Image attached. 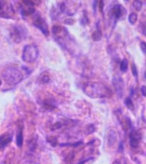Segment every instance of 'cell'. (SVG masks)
Masks as SVG:
<instances>
[{
  "mask_svg": "<svg viewBox=\"0 0 146 164\" xmlns=\"http://www.w3.org/2000/svg\"><path fill=\"white\" fill-rule=\"evenodd\" d=\"M21 15H22V16L29 15H31V14H34V13H35V9H34L33 6L26 5L25 7H21Z\"/></svg>",
  "mask_w": 146,
  "mask_h": 164,
  "instance_id": "obj_12",
  "label": "cell"
},
{
  "mask_svg": "<svg viewBox=\"0 0 146 164\" xmlns=\"http://www.w3.org/2000/svg\"><path fill=\"white\" fill-rule=\"evenodd\" d=\"M140 48H141L142 51H143L144 54H146V43L145 42H141V43H140Z\"/></svg>",
  "mask_w": 146,
  "mask_h": 164,
  "instance_id": "obj_23",
  "label": "cell"
},
{
  "mask_svg": "<svg viewBox=\"0 0 146 164\" xmlns=\"http://www.w3.org/2000/svg\"><path fill=\"white\" fill-rule=\"evenodd\" d=\"M127 66H128V63H127V60L123 59L122 62L121 63V70L122 72H126L127 70Z\"/></svg>",
  "mask_w": 146,
  "mask_h": 164,
  "instance_id": "obj_18",
  "label": "cell"
},
{
  "mask_svg": "<svg viewBox=\"0 0 146 164\" xmlns=\"http://www.w3.org/2000/svg\"><path fill=\"white\" fill-rule=\"evenodd\" d=\"M39 56V49L36 45H26L22 51L21 58L28 63H34Z\"/></svg>",
  "mask_w": 146,
  "mask_h": 164,
  "instance_id": "obj_4",
  "label": "cell"
},
{
  "mask_svg": "<svg viewBox=\"0 0 146 164\" xmlns=\"http://www.w3.org/2000/svg\"><path fill=\"white\" fill-rule=\"evenodd\" d=\"M141 92H142V94H143V96L146 97V86L145 85H143V86L141 87Z\"/></svg>",
  "mask_w": 146,
  "mask_h": 164,
  "instance_id": "obj_25",
  "label": "cell"
},
{
  "mask_svg": "<svg viewBox=\"0 0 146 164\" xmlns=\"http://www.w3.org/2000/svg\"><path fill=\"white\" fill-rule=\"evenodd\" d=\"M132 75H134V77H138V70H137L136 65L134 63L132 64Z\"/></svg>",
  "mask_w": 146,
  "mask_h": 164,
  "instance_id": "obj_22",
  "label": "cell"
},
{
  "mask_svg": "<svg viewBox=\"0 0 146 164\" xmlns=\"http://www.w3.org/2000/svg\"><path fill=\"white\" fill-rule=\"evenodd\" d=\"M52 34L54 36L56 41L63 48L67 47L68 40L69 39V34L65 27H60V26H54L52 27Z\"/></svg>",
  "mask_w": 146,
  "mask_h": 164,
  "instance_id": "obj_3",
  "label": "cell"
},
{
  "mask_svg": "<svg viewBox=\"0 0 146 164\" xmlns=\"http://www.w3.org/2000/svg\"><path fill=\"white\" fill-rule=\"evenodd\" d=\"M27 32L22 26H15L12 27L10 32V36L12 40L17 43L24 40L27 37Z\"/></svg>",
  "mask_w": 146,
  "mask_h": 164,
  "instance_id": "obj_5",
  "label": "cell"
},
{
  "mask_svg": "<svg viewBox=\"0 0 146 164\" xmlns=\"http://www.w3.org/2000/svg\"><path fill=\"white\" fill-rule=\"evenodd\" d=\"M138 20V15H137L136 13H131L130 15H129V17H128V21H129V22L131 23V24H135V22Z\"/></svg>",
  "mask_w": 146,
  "mask_h": 164,
  "instance_id": "obj_16",
  "label": "cell"
},
{
  "mask_svg": "<svg viewBox=\"0 0 146 164\" xmlns=\"http://www.w3.org/2000/svg\"><path fill=\"white\" fill-rule=\"evenodd\" d=\"M112 164H121V162L120 161H118V160H116L115 162H113V163Z\"/></svg>",
  "mask_w": 146,
  "mask_h": 164,
  "instance_id": "obj_26",
  "label": "cell"
},
{
  "mask_svg": "<svg viewBox=\"0 0 146 164\" xmlns=\"http://www.w3.org/2000/svg\"><path fill=\"white\" fill-rule=\"evenodd\" d=\"M145 78H146V73H145Z\"/></svg>",
  "mask_w": 146,
  "mask_h": 164,
  "instance_id": "obj_28",
  "label": "cell"
},
{
  "mask_svg": "<svg viewBox=\"0 0 146 164\" xmlns=\"http://www.w3.org/2000/svg\"><path fill=\"white\" fill-rule=\"evenodd\" d=\"M140 27H141L142 34L144 35V36H146V24H144V23H142Z\"/></svg>",
  "mask_w": 146,
  "mask_h": 164,
  "instance_id": "obj_24",
  "label": "cell"
},
{
  "mask_svg": "<svg viewBox=\"0 0 146 164\" xmlns=\"http://www.w3.org/2000/svg\"><path fill=\"white\" fill-rule=\"evenodd\" d=\"M125 105H126V107L129 109H131V110L134 109V106H133V104H132V101L130 98H126V99H125Z\"/></svg>",
  "mask_w": 146,
  "mask_h": 164,
  "instance_id": "obj_17",
  "label": "cell"
},
{
  "mask_svg": "<svg viewBox=\"0 0 146 164\" xmlns=\"http://www.w3.org/2000/svg\"><path fill=\"white\" fill-rule=\"evenodd\" d=\"M91 38L94 41H98L99 40H101L102 38V32L101 30L97 29L95 32L92 33V35H91Z\"/></svg>",
  "mask_w": 146,
  "mask_h": 164,
  "instance_id": "obj_15",
  "label": "cell"
},
{
  "mask_svg": "<svg viewBox=\"0 0 146 164\" xmlns=\"http://www.w3.org/2000/svg\"><path fill=\"white\" fill-rule=\"evenodd\" d=\"M12 140V136L11 135H2L0 136V150L4 149L7 144Z\"/></svg>",
  "mask_w": 146,
  "mask_h": 164,
  "instance_id": "obj_10",
  "label": "cell"
},
{
  "mask_svg": "<svg viewBox=\"0 0 146 164\" xmlns=\"http://www.w3.org/2000/svg\"><path fill=\"white\" fill-rule=\"evenodd\" d=\"M23 144V129L22 127L18 129V133L16 135V144L18 147H21Z\"/></svg>",
  "mask_w": 146,
  "mask_h": 164,
  "instance_id": "obj_13",
  "label": "cell"
},
{
  "mask_svg": "<svg viewBox=\"0 0 146 164\" xmlns=\"http://www.w3.org/2000/svg\"><path fill=\"white\" fill-rule=\"evenodd\" d=\"M113 85L114 88L116 90V93L119 97H122V93H123V88H124V83H123V80L120 76H114L113 78Z\"/></svg>",
  "mask_w": 146,
  "mask_h": 164,
  "instance_id": "obj_8",
  "label": "cell"
},
{
  "mask_svg": "<svg viewBox=\"0 0 146 164\" xmlns=\"http://www.w3.org/2000/svg\"><path fill=\"white\" fill-rule=\"evenodd\" d=\"M0 85H1V80H0Z\"/></svg>",
  "mask_w": 146,
  "mask_h": 164,
  "instance_id": "obj_27",
  "label": "cell"
},
{
  "mask_svg": "<svg viewBox=\"0 0 146 164\" xmlns=\"http://www.w3.org/2000/svg\"><path fill=\"white\" fill-rule=\"evenodd\" d=\"M1 77L6 83L11 85L19 84L24 79L21 71L14 67H8L5 69L1 74Z\"/></svg>",
  "mask_w": 146,
  "mask_h": 164,
  "instance_id": "obj_2",
  "label": "cell"
},
{
  "mask_svg": "<svg viewBox=\"0 0 146 164\" xmlns=\"http://www.w3.org/2000/svg\"><path fill=\"white\" fill-rule=\"evenodd\" d=\"M107 139H108V144H109L110 146L114 145V144H116V140H117V133H116V132L115 130L110 131V133H108Z\"/></svg>",
  "mask_w": 146,
  "mask_h": 164,
  "instance_id": "obj_11",
  "label": "cell"
},
{
  "mask_svg": "<svg viewBox=\"0 0 146 164\" xmlns=\"http://www.w3.org/2000/svg\"><path fill=\"white\" fill-rule=\"evenodd\" d=\"M47 141L51 144V145L53 146H56V143H57V139L54 138V137H51V138H47Z\"/></svg>",
  "mask_w": 146,
  "mask_h": 164,
  "instance_id": "obj_21",
  "label": "cell"
},
{
  "mask_svg": "<svg viewBox=\"0 0 146 164\" xmlns=\"http://www.w3.org/2000/svg\"><path fill=\"white\" fill-rule=\"evenodd\" d=\"M142 139V135L140 132L138 130H132L129 134V140H130V145L132 148H137L139 145V142Z\"/></svg>",
  "mask_w": 146,
  "mask_h": 164,
  "instance_id": "obj_7",
  "label": "cell"
},
{
  "mask_svg": "<svg viewBox=\"0 0 146 164\" xmlns=\"http://www.w3.org/2000/svg\"><path fill=\"white\" fill-rule=\"evenodd\" d=\"M33 25L35 26L38 29H40L42 32V34L46 36L49 35V28H48V25L46 23V20L44 19V17L37 13L34 14V19H33Z\"/></svg>",
  "mask_w": 146,
  "mask_h": 164,
  "instance_id": "obj_6",
  "label": "cell"
},
{
  "mask_svg": "<svg viewBox=\"0 0 146 164\" xmlns=\"http://www.w3.org/2000/svg\"><path fill=\"white\" fill-rule=\"evenodd\" d=\"M132 5H133V7L135 8V10H136L137 11H139V10L142 9L143 4H142V2H140V1H134Z\"/></svg>",
  "mask_w": 146,
  "mask_h": 164,
  "instance_id": "obj_19",
  "label": "cell"
},
{
  "mask_svg": "<svg viewBox=\"0 0 146 164\" xmlns=\"http://www.w3.org/2000/svg\"><path fill=\"white\" fill-rule=\"evenodd\" d=\"M84 92L88 97L92 98H109L112 92L109 87H107L99 82H90L84 86Z\"/></svg>",
  "mask_w": 146,
  "mask_h": 164,
  "instance_id": "obj_1",
  "label": "cell"
},
{
  "mask_svg": "<svg viewBox=\"0 0 146 164\" xmlns=\"http://www.w3.org/2000/svg\"><path fill=\"white\" fill-rule=\"evenodd\" d=\"M50 80V78H49V75H42L40 76V81L41 83H47L48 81Z\"/></svg>",
  "mask_w": 146,
  "mask_h": 164,
  "instance_id": "obj_20",
  "label": "cell"
},
{
  "mask_svg": "<svg viewBox=\"0 0 146 164\" xmlns=\"http://www.w3.org/2000/svg\"><path fill=\"white\" fill-rule=\"evenodd\" d=\"M6 7V3L4 1H1L0 0V16L2 17H5V18H9L8 15L5 14V8Z\"/></svg>",
  "mask_w": 146,
  "mask_h": 164,
  "instance_id": "obj_14",
  "label": "cell"
},
{
  "mask_svg": "<svg viewBox=\"0 0 146 164\" xmlns=\"http://www.w3.org/2000/svg\"><path fill=\"white\" fill-rule=\"evenodd\" d=\"M123 12H125V10L122 8L121 5H117L113 7V9L111 10V14L112 15L116 18V19H119L121 18V16L123 15Z\"/></svg>",
  "mask_w": 146,
  "mask_h": 164,
  "instance_id": "obj_9",
  "label": "cell"
}]
</instances>
